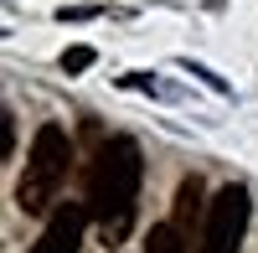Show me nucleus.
I'll list each match as a JSON object with an SVG mask.
<instances>
[{"mask_svg": "<svg viewBox=\"0 0 258 253\" xmlns=\"http://www.w3.org/2000/svg\"><path fill=\"white\" fill-rule=\"evenodd\" d=\"M140 181H145L140 145L129 135H114L93 155V171H88V217L98 222L103 243H124L129 238L135 202H140Z\"/></svg>", "mask_w": 258, "mask_h": 253, "instance_id": "obj_1", "label": "nucleus"}, {"mask_svg": "<svg viewBox=\"0 0 258 253\" xmlns=\"http://www.w3.org/2000/svg\"><path fill=\"white\" fill-rule=\"evenodd\" d=\"M62 68H68V73L93 68V47H68V52H62Z\"/></svg>", "mask_w": 258, "mask_h": 253, "instance_id": "obj_7", "label": "nucleus"}, {"mask_svg": "<svg viewBox=\"0 0 258 253\" xmlns=\"http://www.w3.org/2000/svg\"><path fill=\"white\" fill-rule=\"evenodd\" d=\"M145 253H186V233L176 222H155L145 238Z\"/></svg>", "mask_w": 258, "mask_h": 253, "instance_id": "obj_6", "label": "nucleus"}, {"mask_svg": "<svg viewBox=\"0 0 258 253\" xmlns=\"http://www.w3.org/2000/svg\"><path fill=\"white\" fill-rule=\"evenodd\" d=\"M11 150H16V124H11L6 109H0V160H11Z\"/></svg>", "mask_w": 258, "mask_h": 253, "instance_id": "obj_8", "label": "nucleus"}, {"mask_svg": "<svg viewBox=\"0 0 258 253\" xmlns=\"http://www.w3.org/2000/svg\"><path fill=\"white\" fill-rule=\"evenodd\" d=\"M248 217H253L248 186H238V181L222 186L207 202V217H202V253H238L248 238Z\"/></svg>", "mask_w": 258, "mask_h": 253, "instance_id": "obj_3", "label": "nucleus"}, {"mask_svg": "<svg viewBox=\"0 0 258 253\" xmlns=\"http://www.w3.org/2000/svg\"><path fill=\"white\" fill-rule=\"evenodd\" d=\"M197 217H207V202H202V181H197V176H186V181L176 186V217H170V222H176L181 233H186V243H191V222H197Z\"/></svg>", "mask_w": 258, "mask_h": 253, "instance_id": "obj_5", "label": "nucleus"}, {"mask_svg": "<svg viewBox=\"0 0 258 253\" xmlns=\"http://www.w3.org/2000/svg\"><path fill=\"white\" fill-rule=\"evenodd\" d=\"M68 160H73V140L62 124H41L31 150H26V171L16 181V207L26 217H41L52 212V202L62 192V181H68Z\"/></svg>", "mask_w": 258, "mask_h": 253, "instance_id": "obj_2", "label": "nucleus"}, {"mask_svg": "<svg viewBox=\"0 0 258 253\" xmlns=\"http://www.w3.org/2000/svg\"><path fill=\"white\" fill-rule=\"evenodd\" d=\"M88 202H62L52 207L47 227H41V238L31 243V253H78L83 248V233H88Z\"/></svg>", "mask_w": 258, "mask_h": 253, "instance_id": "obj_4", "label": "nucleus"}]
</instances>
